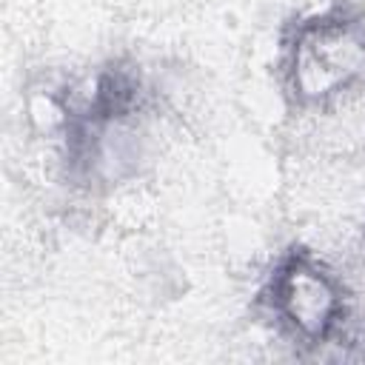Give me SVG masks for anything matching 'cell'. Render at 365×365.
<instances>
[{
    "instance_id": "obj_1",
    "label": "cell",
    "mask_w": 365,
    "mask_h": 365,
    "mask_svg": "<svg viewBox=\"0 0 365 365\" xmlns=\"http://www.w3.org/2000/svg\"><path fill=\"white\" fill-rule=\"evenodd\" d=\"M262 297L277 325L305 345L328 342L345 319L342 282L308 251L288 254L271 274Z\"/></svg>"
},
{
    "instance_id": "obj_2",
    "label": "cell",
    "mask_w": 365,
    "mask_h": 365,
    "mask_svg": "<svg viewBox=\"0 0 365 365\" xmlns=\"http://www.w3.org/2000/svg\"><path fill=\"white\" fill-rule=\"evenodd\" d=\"M365 77V23L345 14L319 17L297 31L291 86L299 100H328Z\"/></svg>"
}]
</instances>
